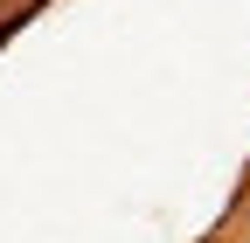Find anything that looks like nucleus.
Returning a JSON list of instances; mask_svg holds the SVG:
<instances>
[{
  "mask_svg": "<svg viewBox=\"0 0 250 243\" xmlns=\"http://www.w3.org/2000/svg\"><path fill=\"white\" fill-rule=\"evenodd\" d=\"M202 243H229V236H202Z\"/></svg>",
  "mask_w": 250,
  "mask_h": 243,
  "instance_id": "obj_1",
  "label": "nucleus"
}]
</instances>
